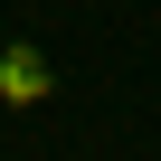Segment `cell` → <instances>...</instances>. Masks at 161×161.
<instances>
[{
    "label": "cell",
    "mask_w": 161,
    "mask_h": 161,
    "mask_svg": "<svg viewBox=\"0 0 161 161\" xmlns=\"http://www.w3.org/2000/svg\"><path fill=\"white\" fill-rule=\"evenodd\" d=\"M57 86V76H47V57L29 47V38H10V47H0V95H10V104H38Z\"/></svg>",
    "instance_id": "6da1fadb"
}]
</instances>
